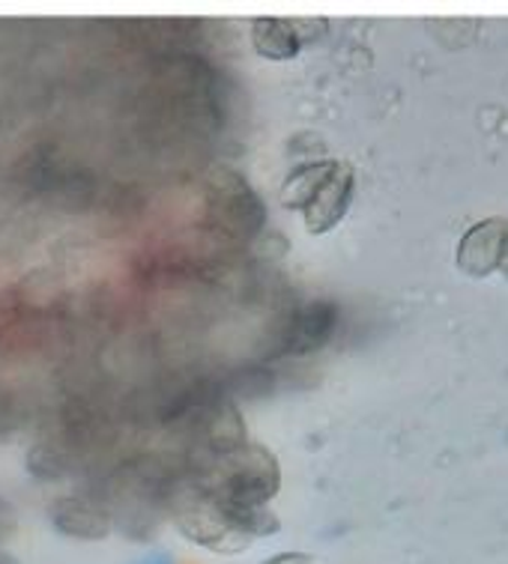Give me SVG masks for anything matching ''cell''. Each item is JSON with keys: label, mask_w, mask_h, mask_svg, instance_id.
Returning a JSON list of instances; mask_svg holds the SVG:
<instances>
[{"label": "cell", "mask_w": 508, "mask_h": 564, "mask_svg": "<svg viewBox=\"0 0 508 564\" xmlns=\"http://www.w3.org/2000/svg\"><path fill=\"white\" fill-rule=\"evenodd\" d=\"M209 213L230 237H255L263 227V204L234 171H221V176L213 183Z\"/></svg>", "instance_id": "6da1fadb"}, {"label": "cell", "mask_w": 508, "mask_h": 564, "mask_svg": "<svg viewBox=\"0 0 508 564\" xmlns=\"http://www.w3.org/2000/svg\"><path fill=\"white\" fill-rule=\"evenodd\" d=\"M508 221H499V218L482 221L473 230H467V237L461 239V248H457V267L473 278L490 275L494 269H499V260H502Z\"/></svg>", "instance_id": "7a4b0ae2"}, {"label": "cell", "mask_w": 508, "mask_h": 564, "mask_svg": "<svg viewBox=\"0 0 508 564\" xmlns=\"http://www.w3.org/2000/svg\"><path fill=\"white\" fill-rule=\"evenodd\" d=\"M52 523L54 529L66 538L78 541H102L111 532V513L94 499L82 496H66L52 505Z\"/></svg>", "instance_id": "3957f363"}, {"label": "cell", "mask_w": 508, "mask_h": 564, "mask_svg": "<svg viewBox=\"0 0 508 564\" xmlns=\"http://www.w3.org/2000/svg\"><path fill=\"white\" fill-rule=\"evenodd\" d=\"M335 319H338V311H335L333 302H312V305L296 311L291 326H288V335H284V352L305 356V352L321 349L326 340L333 338Z\"/></svg>", "instance_id": "277c9868"}, {"label": "cell", "mask_w": 508, "mask_h": 564, "mask_svg": "<svg viewBox=\"0 0 508 564\" xmlns=\"http://www.w3.org/2000/svg\"><path fill=\"white\" fill-rule=\"evenodd\" d=\"M353 197V176L350 171H335L326 185H323L317 197L309 204V213H305V225L312 227V234H323L333 225L342 221V216L347 213Z\"/></svg>", "instance_id": "5b68a950"}, {"label": "cell", "mask_w": 508, "mask_h": 564, "mask_svg": "<svg viewBox=\"0 0 508 564\" xmlns=\"http://www.w3.org/2000/svg\"><path fill=\"white\" fill-rule=\"evenodd\" d=\"M302 28L296 21L263 19L255 21V48L272 61H288L302 48Z\"/></svg>", "instance_id": "8992f818"}, {"label": "cell", "mask_w": 508, "mask_h": 564, "mask_svg": "<svg viewBox=\"0 0 508 564\" xmlns=\"http://www.w3.org/2000/svg\"><path fill=\"white\" fill-rule=\"evenodd\" d=\"M335 171H338V167H335L333 162L305 164V167H300V171H293L288 185H284V200H288L291 206H309Z\"/></svg>", "instance_id": "52a82bcc"}, {"label": "cell", "mask_w": 508, "mask_h": 564, "mask_svg": "<svg viewBox=\"0 0 508 564\" xmlns=\"http://www.w3.org/2000/svg\"><path fill=\"white\" fill-rule=\"evenodd\" d=\"M28 469H31L36 478H42V481H54V478H63V475H66V457H63L57 448H52V445H36V448L28 454Z\"/></svg>", "instance_id": "ba28073f"}, {"label": "cell", "mask_w": 508, "mask_h": 564, "mask_svg": "<svg viewBox=\"0 0 508 564\" xmlns=\"http://www.w3.org/2000/svg\"><path fill=\"white\" fill-rule=\"evenodd\" d=\"M12 529H15V508L7 499H0V538H7Z\"/></svg>", "instance_id": "9c48e42d"}, {"label": "cell", "mask_w": 508, "mask_h": 564, "mask_svg": "<svg viewBox=\"0 0 508 564\" xmlns=\"http://www.w3.org/2000/svg\"><path fill=\"white\" fill-rule=\"evenodd\" d=\"M270 564H309V558H305V555L291 553V555H279V558H272Z\"/></svg>", "instance_id": "30bf717a"}, {"label": "cell", "mask_w": 508, "mask_h": 564, "mask_svg": "<svg viewBox=\"0 0 508 564\" xmlns=\"http://www.w3.org/2000/svg\"><path fill=\"white\" fill-rule=\"evenodd\" d=\"M499 269H502V275L508 278V234H506V248H502V260H499Z\"/></svg>", "instance_id": "8fae6325"}, {"label": "cell", "mask_w": 508, "mask_h": 564, "mask_svg": "<svg viewBox=\"0 0 508 564\" xmlns=\"http://www.w3.org/2000/svg\"><path fill=\"white\" fill-rule=\"evenodd\" d=\"M0 564H19V562H15V558H12V555L0 553Z\"/></svg>", "instance_id": "7c38bea8"}]
</instances>
